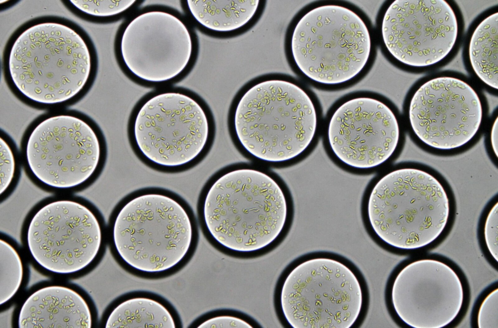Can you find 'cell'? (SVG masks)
<instances>
[{
	"instance_id": "obj_1",
	"label": "cell",
	"mask_w": 498,
	"mask_h": 328,
	"mask_svg": "<svg viewBox=\"0 0 498 328\" xmlns=\"http://www.w3.org/2000/svg\"><path fill=\"white\" fill-rule=\"evenodd\" d=\"M206 227L231 251L262 250L279 237L288 216L287 199L271 176L254 169L228 172L209 187L203 204Z\"/></svg>"
},
{
	"instance_id": "obj_2",
	"label": "cell",
	"mask_w": 498,
	"mask_h": 328,
	"mask_svg": "<svg viewBox=\"0 0 498 328\" xmlns=\"http://www.w3.org/2000/svg\"><path fill=\"white\" fill-rule=\"evenodd\" d=\"M317 112L307 93L282 80L260 82L248 89L236 106L234 125L243 148L253 156L278 163L294 159L312 142Z\"/></svg>"
},
{
	"instance_id": "obj_3",
	"label": "cell",
	"mask_w": 498,
	"mask_h": 328,
	"mask_svg": "<svg viewBox=\"0 0 498 328\" xmlns=\"http://www.w3.org/2000/svg\"><path fill=\"white\" fill-rule=\"evenodd\" d=\"M367 213L377 236L394 248L413 250L435 241L450 214L447 194L430 173L416 168L391 171L374 185Z\"/></svg>"
},
{
	"instance_id": "obj_4",
	"label": "cell",
	"mask_w": 498,
	"mask_h": 328,
	"mask_svg": "<svg viewBox=\"0 0 498 328\" xmlns=\"http://www.w3.org/2000/svg\"><path fill=\"white\" fill-rule=\"evenodd\" d=\"M88 47L81 36L65 25H33L17 38L9 58L13 83L25 97L47 104L77 95L90 74Z\"/></svg>"
},
{
	"instance_id": "obj_5",
	"label": "cell",
	"mask_w": 498,
	"mask_h": 328,
	"mask_svg": "<svg viewBox=\"0 0 498 328\" xmlns=\"http://www.w3.org/2000/svg\"><path fill=\"white\" fill-rule=\"evenodd\" d=\"M113 240L121 259L131 268L159 273L178 265L193 239L191 220L176 200L160 193L137 195L120 209Z\"/></svg>"
},
{
	"instance_id": "obj_6",
	"label": "cell",
	"mask_w": 498,
	"mask_h": 328,
	"mask_svg": "<svg viewBox=\"0 0 498 328\" xmlns=\"http://www.w3.org/2000/svg\"><path fill=\"white\" fill-rule=\"evenodd\" d=\"M291 51L300 70L318 83L338 85L356 77L366 64L371 42L367 26L343 6L315 8L299 20L291 38Z\"/></svg>"
},
{
	"instance_id": "obj_7",
	"label": "cell",
	"mask_w": 498,
	"mask_h": 328,
	"mask_svg": "<svg viewBox=\"0 0 498 328\" xmlns=\"http://www.w3.org/2000/svg\"><path fill=\"white\" fill-rule=\"evenodd\" d=\"M280 306L294 328L352 327L363 302L360 283L346 265L317 258L295 266L282 286Z\"/></svg>"
},
{
	"instance_id": "obj_8",
	"label": "cell",
	"mask_w": 498,
	"mask_h": 328,
	"mask_svg": "<svg viewBox=\"0 0 498 328\" xmlns=\"http://www.w3.org/2000/svg\"><path fill=\"white\" fill-rule=\"evenodd\" d=\"M132 134L145 158L161 167L175 168L190 163L202 153L209 124L196 100L183 93L167 92L142 105L134 119Z\"/></svg>"
},
{
	"instance_id": "obj_9",
	"label": "cell",
	"mask_w": 498,
	"mask_h": 328,
	"mask_svg": "<svg viewBox=\"0 0 498 328\" xmlns=\"http://www.w3.org/2000/svg\"><path fill=\"white\" fill-rule=\"evenodd\" d=\"M101 145L93 129L69 115L47 118L29 135L26 147L28 166L42 183L69 189L88 180L101 158Z\"/></svg>"
},
{
	"instance_id": "obj_10",
	"label": "cell",
	"mask_w": 498,
	"mask_h": 328,
	"mask_svg": "<svg viewBox=\"0 0 498 328\" xmlns=\"http://www.w3.org/2000/svg\"><path fill=\"white\" fill-rule=\"evenodd\" d=\"M392 282L391 300L399 318L417 328L447 326L465 306L467 290L460 271L435 257L407 261Z\"/></svg>"
},
{
	"instance_id": "obj_11",
	"label": "cell",
	"mask_w": 498,
	"mask_h": 328,
	"mask_svg": "<svg viewBox=\"0 0 498 328\" xmlns=\"http://www.w3.org/2000/svg\"><path fill=\"white\" fill-rule=\"evenodd\" d=\"M102 242L99 222L87 207L76 201L57 200L41 207L27 231V243L35 260L58 274L72 273L90 264Z\"/></svg>"
},
{
	"instance_id": "obj_12",
	"label": "cell",
	"mask_w": 498,
	"mask_h": 328,
	"mask_svg": "<svg viewBox=\"0 0 498 328\" xmlns=\"http://www.w3.org/2000/svg\"><path fill=\"white\" fill-rule=\"evenodd\" d=\"M412 129L421 141L439 150L463 146L480 126L482 108L479 97L465 82L440 77L422 85L409 107Z\"/></svg>"
},
{
	"instance_id": "obj_13",
	"label": "cell",
	"mask_w": 498,
	"mask_h": 328,
	"mask_svg": "<svg viewBox=\"0 0 498 328\" xmlns=\"http://www.w3.org/2000/svg\"><path fill=\"white\" fill-rule=\"evenodd\" d=\"M382 33L390 52L413 67L434 64L455 43L457 19L445 0H395L387 10Z\"/></svg>"
},
{
	"instance_id": "obj_14",
	"label": "cell",
	"mask_w": 498,
	"mask_h": 328,
	"mask_svg": "<svg viewBox=\"0 0 498 328\" xmlns=\"http://www.w3.org/2000/svg\"><path fill=\"white\" fill-rule=\"evenodd\" d=\"M327 138L334 155L357 169L376 167L395 151L400 138L397 119L386 104L371 97L355 98L332 114Z\"/></svg>"
},
{
	"instance_id": "obj_15",
	"label": "cell",
	"mask_w": 498,
	"mask_h": 328,
	"mask_svg": "<svg viewBox=\"0 0 498 328\" xmlns=\"http://www.w3.org/2000/svg\"><path fill=\"white\" fill-rule=\"evenodd\" d=\"M193 45L189 32L176 16L152 11L127 25L121 41L123 59L139 78L160 83L171 80L188 65Z\"/></svg>"
},
{
	"instance_id": "obj_16",
	"label": "cell",
	"mask_w": 498,
	"mask_h": 328,
	"mask_svg": "<svg viewBox=\"0 0 498 328\" xmlns=\"http://www.w3.org/2000/svg\"><path fill=\"white\" fill-rule=\"evenodd\" d=\"M20 328L91 327V317L85 300L73 290L59 286L39 289L25 301L20 311Z\"/></svg>"
},
{
	"instance_id": "obj_17",
	"label": "cell",
	"mask_w": 498,
	"mask_h": 328,
	"mask_svg": "<svg viewBox=\"0 0 498 328\" xmlns=\"http://www.w3.org/2000/svg\"><path fill=\"white\" fill-rule=\"evenodd\" d=\"M259 0H187L195 19L204 27L217 32L242 27L255 14Z\"/></svg>"
},
{
	"instance_id": "obj_18",
	"label": "cell",
	"mask_w": 498,
	"mask_h": 328,
	"mask_svg": "<svg viewBox=\"0 0 498 328\" xmlns=\"http://www.w3.org/2000/svg\"><path fill=\"white\" fill-rule=\"evenodd\" d=\"M469 56L477 76L489 86L498 89V14L484 19L473 33Z\"/></svg>"
},
{
	"instance_id": "obj_19",
	"label": "cell",
	"mask_w": 498,
	"mask_h": 328,
	"mask_svg": "<svg viewBox=\"0 0 498 328\" xmlns=\"http://www.w3.org/2000/svg\"><path fill=\"white\" fill-rule=\"evenodd\" d=\"M106 328H175L169 311L152 299L135 297L117 306L109 314Z\"/></svg>"
},
{
	"instance_id": "obj_20",
	"label": "cell",
	"mask_w": 498,
	"mask_h": 328,
	"mask_svg": "<svg viewBox=\"0 0 498 328\" xmlns=\"http://www.w3.org/2000/svg\"><path fill=\"white\" fill-rule=\"evenodd\" d=\"M23 276L21 259L8 242L0 241V304L10 300L18 290Z\"/></svg>"
},
{
	"instance_id": "obj_21",
	"label": "cell",
	"mask_w": 498,
	"mask_h": 328,
	"mask_svg": "<svg viewBox=\"0 0 498 328\" xmlns=\"http://www.w3.org/2000/svg\"><path fill=\"white\" fill-rule=\"evenodd\" d=\"M75 6L89 15L108 17L120 14L129 8L135 0H71Z\"/></svg>"
},
{
	"instance_id": "obj_22",
	"label": "cell",
	"mask_w": 498,
	"mask_h": 328,
	"mask_svg": "<svg viewBox=\"0 0 498 328\" xmlns=\"http://www.w3.org/2000/svg\"><path fill=\"white\" fill-rule=\"evenodd\" d=\"M478 309L477 321L480 328L498 327V289L485 295Z\"/></svg>"
},
{
	"instance_id": "obj_23",
	"label": "cell",
	"mask_w": 498,
	"mask_h": 328,
	"mask_svg": "<svg viewBox=\"0 0 498 328\" xmlns=\"http://www.w3.org/2000/svg\"><path fill=\"white\" fill-rule=\"evenodd\" d=\"M0 193L5 192L10 185L15 173V160L11 147L7 141L0 138Z\"/></svg>"
},
{
	"instance_id": "obj_24",
	"label": "cell",
	"mask_w": 498,
	"mask_h": 328,
	"mask_svg": "<svg viewBox=\"0 0 498 328\" xmlns=\"http://www.w3.org/2000/svg\"><path fill=\"white\" fill-rule=\"evenodd\" d=\"M498 203L488 212L485 221L483 234L484 241L489 253L498 260Z\"/></svg>"
},
{
	"instance_id": "obj_25",
	"label": "cell",
	"mask_w": 498,
	"mask_h": 328,
	"mask_svg": "<svg viewBox=\"0 0 498 328\" xmlns=\"http://www.w3.org/2000/svg\"><path fill=\"white\" fill-rule=\"evenodd\" d=\"M198 328H252L247 321L231 315H220L211 318L202 322Z\"/></svg>"
},
{
	"instance_id": "obj_26",
	"label": "cell",
	"mask_w": 498,
	"mask_h": 328,
	"mask_svg": "<svg viewBox=\"0 0 498 328\" xmlns=\"http://www.w3.org/2000/svg\"><path fill=\"white\" fill-rule=\"evenodd\" d=\"M491 142L493 150L497 155L498 149V120H496L492 126L491 133Z\"/></svg>"
}]
</instances>
